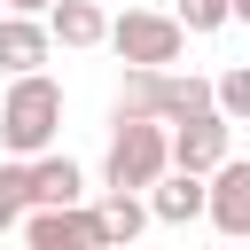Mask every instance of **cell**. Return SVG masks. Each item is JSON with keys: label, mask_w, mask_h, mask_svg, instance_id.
Masks as SVG:
<instances>
[{"label": "cell", "mask_w": 250, "mask_h": 250, "mask_svg": "<svg viewBox=\"0 0 250 250\" xmlns=\"http://www.w3.org/2000/svg\"><path fill=\"white\" fill-rule=\"evenodd\" d=\"M172 16L188 23V39H203V31H227L234 23V0H180Z\"/></svg>", "instance_id": "cell-14"}, {"label": "cell", "mask_w": 250, "mask_h": 250, "mask_svg": "<svg viewBox=\"0 0 250 250\" xmlns=\"http://www.w3.org/2000/svg\"><path fill=\"white\" fill-rule=\"evenodd\" d=\"M211 86H219V109H227L234 125H250V62H234V70H219Z\"/></svg>", "instance_id": "cell-15"}, {"label": "cell", "mask_w": 250, "mask_h": 250, "mask_svg": "<svg viewBox=\"0 0 250 250\" xmlns=\"http://www.w3.org/2000/svg\"><path fill=\"white\" fill-rule=\"evenodd\" d=\"M234 23H250V0H234Z\"/></svg>", "instance_id": "cell-17"}, {"label": "cell", "mask_w": 250, "mask_h": 250, "mask_svg": "<svg viewBox=\"0 0 250 250\" xmlns=\"http://www.w3.org/2000/svg\"><path fill=\"white\" fill-rule=\"evenodd\" d=\"M23 242L31 250H86V242H102V211L94 203H31Z\"/></svg>", "instance_id": "cell-6"}, {"label": "cell", "mask_w": 250, "mask_h": 250, "mask_svg": "<svg viewBox=\"0 0 250 250\" xmlns=\"http://www.w3.org/2000/svg\"><path fill=\"white\" fill-rule=\"evenodd\" d=\"M109 47H117V62L164 70V62L188 55V23H180L172 8H125V16H109Z\"/></svg>", "instance_id": "cell-4"}, {"label": "cell", "mask_w": 250, "mask_h": 250, "mask_svg": "<svg viewBox=\"0 0 250 250\" xmlns=\"http://www.w3.org/2000/svg\"><path fill=\"white\" fill-rule=\"evenodd\" d=\"M47 23H55V47H109V8L102 0H55Z\"/></svg>", "instance_id": "cell-10"}, {"label": "cell", "mask_w": 250, "mask_h": 250, "mask_svg": "<svg viewBox=\"0 0 250 250\" xmlns=\"http://www.w3.org/2000/svg\"><path fill=\"white\" fill-rule=\"evenodd\" d=\"M47 55H55V23L8 8V16H0V70L23 78V70H47Z\"/></svg>", "instance_id": "cell-7"}, {"label": "cell", "mask_w": 250, "mask_h": 250, "mask_svg": "<svg viewBox=\"0 0 250 250\" xmlns=\"http://www.w3.org/2000/svg\"><path fill=\"white\" fill-rule=\"evenodd\" d=\"M219 102V86L211 78H195V70H148V62H125V86H117V117H164V125H180V117H195V109H211Z\"/></svg>", "instance_id": "cell-1"}, {"label": "cell", "mask_w": 250, "mask_h": 250, "mask_svg": "<svg viewBox=\"0 0 250 250\" xmlns=\"http://www.w3.org/2000/svg\"><path fill=\"white\" fill-rule=\"evenodd\" d=\"M172 172V125L164 117H117L109 133V156H102V188H156Z\"/></svg>", "instance_id": "cell-3"}, {"label": "cell", "mask_w": 250, "mask_h": 250, "mask_svg": "<svg viewBox=\"0 0 250 250\" xmlns=\"http://www.w3.org/2000/svg\"><path fill=\"white\" fill-rule=\"evenodd\" d=\"M55 133H62V86L47 70L8 78V94H0V148L8 156H39V148H55Z\"/></svg>", "instance_id": "cell-2"}, {"label": "cell", "mask_w": 250, "mask_h": 250, "mask_svg": "<svg viewBox=\"0 0 250 250\" xmlns=\"http://www.w3.org/2000/svg\"><path fill=\"white\" fill-rule=\"evenodd\" d=\"M31 203H86V172H78L70 156L39 148V156H31Z\"/></svg>", "instance_id": "cell-11"}, {"label": "cell", "mask_w": 250, "mask_h": 250, "mask_svg": "<svg viewBox=\"0 0 250 250\" xmlns=\"http://www.w3.org/2000/svg\"><path fill=\"white\" fill-rule=\"evenodd\" d=\"M94 211H102V242H133V234H141V227L156 219L141 188H109V195H102Z\"/></svg>", "instance_id": "cell-12"}, {"label": "cell", "mask_w": 250, "mask_h": 250, "mask_svg": "<svg viewBox=\"0 0 250 250\" xmlns=\"http://www.w3.org/2000/svg\"><path fill=\"white\" fill-rule=\"evenodd\" d=\"M23 211H31V156H8L0 164V234H23Z\"/></svg>", "instance_id": "cell-13"}, {"label": "cell", "mask_w": 250, "mask_h": 250, "mask_svg": "<svg viewBox=\"0 0 250 250\" xmlns=\"http://www.w3.org/2000/svg\"><path fill=\"white\" fill-rule=\"evenodd\" d=\"M227 242H250V156H227L211 172V211H203Z\"/></svg>", "instance_id": "cell-8"}, {"label": "cell", "mask_w": 250, "mask_h": 250, "mask_svg": "<svg viewBox=\"0 0 250 250\" xmlns=\"http://www.w3.org/2000/svg\"><path fill=\"white\" fill-rule=\"evenodd\" d=\"M8 8H23V16H47V8H55V0H8Z\"/></svg>", "instance_id": "cell-16"}, {"label": "cell", "mask_w": 250, "mask_h": 250, "mask_svg": "<svg viewBox=\"0 0 250 250\" xmlns=\"http://www.w3.org/2000/svg\"><path fill=\"white\" fill-rule=\"evenodd\" d=\"M227 156H234V117H227L219 102L172 125V164H188V172H219Z\"/></svg>", "instance_id": "cell-5"}, {"label": "cell", "mask_w": 250, "mask_h": 250, "mask_svg": "<svg viewBox=\"0 0 250 250\" xmlns=\"http://www.w3.org/2000/svg\"><path fill=\"white\" fill-rule=\"evenodd\" d=\"M148 211H156V227H188V219H203V211H211V172L172 164V172L148 188Z\"/></svg>", "instance_id": "cell-9"}]
</instances>
